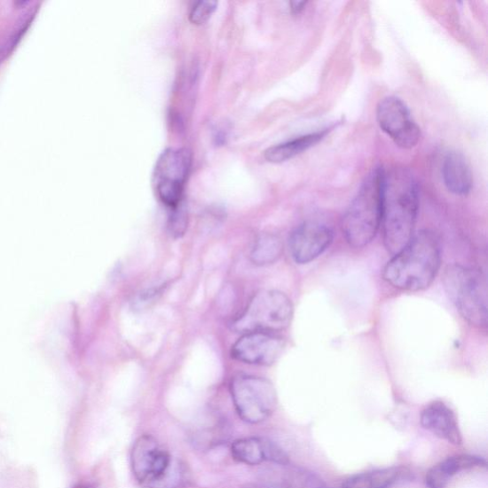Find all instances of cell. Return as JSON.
Wrapping results in <instances>:
<instances>
[{"label": "cell", "instance_id": "obj_7", "mask_svg": "<svg viewBox=\"0 0 488 488\" xmlns=\"http://www.w3.org/2000/svg\"><path fill=\"white\" fill-rule=\"evenodd\" d=\"M230 391L239 416L248 423H260L267 420L277 407L276 390L266 379L251 375L236 376L231 382Z\"/></svg>", "mask_w": 488, "mask_h": 488}, {"label": "cell", "instance_id": "obj_23", "mask_svg": "<svg viewBox=\"0 0 488 488\" xmlns=\"http://www.w3.org/2000/svg\"><path fill=\"white\" fill-rule=\"evenodd\" d=\"M247 488H263V487H261V486H256H256H255V485H254V486H250V485H249V486H248Z\"/></svg>", "mask_w": 488, "mask_h": 488}, {"label": "cell", "instance_id": "obj_13", "mask_svg": "<svg viewBox=\"0 0 488 488\" xmlns=\"http://www.w3.org/2000/svg\"><path fill=\"white\" fill-rule=\"evenodd\" d=\"M421 423L423 428L439 438L453 445L461 443V433L453 411L442 402H435L422 411Z\"/></svg>", "mask_w": 488, "mask_h": 488}, {"label": "cell", "instance_id": "obj_10", "mask_svg": "<svg viewBox=\"0 0 488 488\" xmlns=\"http://www.w3.org/2000/svg\"><path fill=\"white\" fill-rule=\"evenodd\" d=\"M285 346L284 339L275 333L250 332L242 334L232 346L231 355L244 364L269 366L278 361Z\"/></svg>", "mask_w": 488, "mask_h": 488}, {"label": "cell", "instance_id": "obj_20", "mask_svg": "<svg viewBox=\"0 0 488 488\" xmlns=\"http://www.w3.org/2000/svg\"><path fill=\"white\" fill-rule=\"evenodd\" d=\"M188 216L182 202L177 208L171 209V214L169 221V232L175 238H181L187 229Z\"/></svg>", "mask_w": 488, "mask_h": 488}, {"label": "cell", "instance_id": "obj_12", "mask_svg": "<svg viewBox=\"0 0 488 488\" xmlns=\"http://www.w3.org/2000/svg\"><path fill=\"white\" fill-rule=\"evenodd\" d=\"M233 458L248 466H258L264 461H272L279 466H287L289 458L276 444L261 438L237 440L231 447Z\"/></svg>", "mask_w": 488, "mask_h": 488}, {"label": "cell", "instance_id": "obj_9", "mask_svg": "<svg viewBox=\"0 0 488 488\" xmlns=\"http://www.w3.org/2000/svg\"><path fill=\"white\" fill-rule=\"evenodd\" d=\"M377 121L381 130L397 146L411 149L418 145L421 138L420 128L405 102L399 98L387 97L380 101Z\"/></svg>", "mask_w": 488, "mask_h": 488}, {"label": "cell", "instance_id": "obj_22", "mask_svg": "<svg viewBox=\"0 0 488 488\" xmlns=\"http://www.w3.org/2000/svg\"><path fill=\"white\" fill-rule=\"evenodd\" d=\"M307 3L305 2H292L290 3V9L293 14H299L302 12Z\"/></svg>", "mask_w": 488, "mask_h": 488}, {"label": "cell", "instance_id": "obj_5", "mask_svg": "<svg viewBox=\"0 0 488 488\" xmlns=\"http://www.w3.org/2000/svg\"><path fill=\"white\" fill-rule=\"evenodd\" d=\"M447 296L468 322L477 327L488 324V284L479 269L460 264L448 265L444 275Z\"/></svg>", "mask_w": 488, "mask_h": 488}, {"label": "cell", "instance_id": "obj_14", "mask_svg": "<svg viewBox=\"0 0 488 488\" xmlns=\"http://www.w3.org/2000/svg\"><path fill=\"white\" fill-rule=\"evenodd\" d=\"M444 183L449 192L466 196L472 189L473 176L470 166L459 152H449L443 163Z\"/></svg>", "mask_w": 488, "mask_h": 488}, {"label": "cell", "instance_id": "obj_16", "mask_svg": "<svg viewBox=\"0 0 488 488\" xmlns=\"http://www.w3.org/2000/svg\"><path fill=\"white\" fill-rule=\"evenodd\" d=\"M331 130L332 128H329V130L305 135L287 141V143L268 148L264 152V158L266 161L272 163L287 161L319 143V141L322 140Z\"/></svg>", "mask_w": 488, "mask_h": 488}, {"label": "cell", "instance_id": "obj_11", "mask_svg": "<svg viewBox=\"0 0 488 488\" xmlns=\"http://www.w3.org/2000/svg\"><path fill=\"white\" fill-rule=\"evenodd\" d=\"M332 230L326 224L306 222L295 229L289 239L292 258L299 264L313 262L332 243Z\"/></svg>", "mask_w": 488, "mask_h": 488}, {"label": "cell", "instance_id": "obj_19", "mask_svg": "<svg viewBox=\"0 0 488 488\" xmlns=\"http://www.w3.org/2000/svg\"><path fill=\"white\" fill-rule=\"evenodd\" d=\"M280 488H328L322 480L311 472L302 469L288 471Z\"/></svg>", "mask_w": 488, "mask_h": 488}, {"label": "cell", "instance_id": "obj_8", "mask_svg": "<svg viewBox=\"0 0 488 488\" xmlns=\"http://www.w3.org/2000/svg\"><path fill=\"white\" fill-rule=\"evenodd\" d=\"M191 160L187 149L169 148L161 153L153 169V188L158 198L171 209L183 202Z\"/></svg>", "mask_w": 488, "mask_h": 488}, {"label": "cell", "instance_id": "obj_18", "mask_svg": "<svg viewBox=\"0 0 488 488\" xmlns=\"http://www.w3.org/2000/svg\"><path fill=\"white\" fill-rule=\"evenodd\" d=\"M282 252H284V244L279 237L264 234L256 240L250 259L256 265H269L276 263Z\"/></svg>", "mask_w": 488, "mask_h": 488}, {"label": "cell", "instance_id": "obj_6", "mask_svg": "<svg viewBox=\"0 0 488 488\" xmlns=\"http://www.w3.org/2000/svg\"><path fill=\"white\" fill-rule=\"evenodd\" d=\"M294 307L285 293L262 290L251 299L248 307L235 319L233 330L275 333L287 328L293 318Z\"/></svg>", "mask_w": 488, "mask_h": 488}, {"label": "cell", "instance_id": "obj_15", "mask_svg": "<svg viewBox=\"0 0 488 488\" xmlns=\"http://www.w3.org/2000/svg\"><path fill=\"white\" fill-rule=\"evenodd\" d=\"M484 459L471 455L449 457L432 468L427 475L428 488H445L448 482L459 472L485 467Z\"/></svg>", "mask_w": 488, "mask_h": 488}, {"label": "cell", "instance_id": "obj_1", "mask_svg": "<svg viewBox=\"0 0 488 488\" xmlns=\"http://www.w3.org/2000/svg\"><path fill=\"white\" fill-rule=\"evenodd\" d=\"M418 210L414 176L405 169L384 172L381 225L384 246L391 254L400 252L413 238Z\"/></svg>", "mask_w": 488, "mask_h": 488}, {"label": "cell", "instance_id": "obj_4", "mask_svg": "<svg viewBox=\"0 0 488 488\" xmlns=\"http://www.w3.org/2000/svg\"><path fill=\"white\" fill-rule=\"evenodd\" d=\"M383 169L377 167L366 177L342 218L346 241L355 248L367 246L376 237L382 223Z\"/></svg>", "mask_w": 488, "mask_h": 488}, {"label": "cell", "instance_id": "obj_21", "mask_svg": "<svg viewBox=\"0 0 488 488\" xmlns=\"http://www.w3.org/2000/svg\"><path fill=\"white\" fill-rule=\"evenodd\" d=\"M215 0H200L191 9L189 20L193 24L201 25L207 22L216 8Z\"/></svg>", "mask_w": 488, "mask_h": 488}, {"label": "cell", "instance_id": "obj_17", "mask_svg": "<svg viewBox=\"0 0 488 488\" xmlns=\"http://www.w3.org/2000/svg\"><path fill=\"white\" fill-rule=\"evenodd\" d=\"M400 475L401 470L396 468L358 474L346 481L342 488H390Z\"/></svg>", "mask_w": 488, "mask_h": 488}, {"label": "cell", "instance_id": "obj_2", "mask_svg": "<svg viewBox=\"0 0 488 488\" xmlns=\"http://www.w3.org/2000/svg\"><path fill=\"white\" fill-rule=\"evenodd\" d=\"M441 254L438 238L431 231H421L384 267L383 279L401 290L427 289L438 275Z\"/></svg>", "mask_w": 488, "mask_h": 488}, {"label": "cell", "instance_id": "obj_3", "mask_svg": "<svg viewBox=\"0 0 488 488\" xmlns=\"http://www.w3.org/2000/svg\"><path fill=\"white\" fill-rule=\"evenodd\" d=\"M131 466L135 478L145 488H185L189 482L183 462L149 435L135 442Z\"/></svg>", "mask_w": 488, "mask_h": 488}]
</instances>
